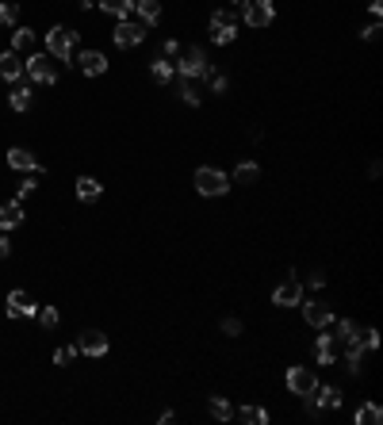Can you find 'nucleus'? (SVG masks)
<instances>
[{
    "label": "nucleus",
    "mask_w": 383,
    "mask_h": 425,
    "mask_svg": "<svg viewBox=\"0 0 383 425\" xmlns=\"http://www.w3.org/2000/svg\"><path fill=\"white\" fill-rule=\"evenodd\" d=\"M176 73L192 77V81H207V77L215 73V66L207 62V50H203V46H188V50L180 54V62H176Z\"/></svg>",
    "instance_id": "nucleus-1"
},
{
    "label": "nucleus",
    "mask_w": 383,
    "mask_h": 425,
    "mask_svg": "<svg viewBox=\"0 0 383 425\" xmlns=\"http://www.w3.org/2000/svg\"><path fill=\"white\" fill-rule=\"evenodd\" d=\"M46 54H50L54 62H69L77 54V31H69V27H50V31H46Z\"/></svg>",
    "instance_id": "nucleus-2"
},
{
    "label": "nucleus",
    "mask_w": 383,
    "mask_h": 425,
    "mask_svg": "<svg viewBox=\"0 0 383 425\" xmlns=\"http://www.w3.org/2000/svg\"><path fill=\"white\" fill-rule=\"evenodd\" d=\"M192 180H196V192L200 196H226L230 192V176L223 173V169H196V176H192Z\"/></svg>",
    "instance_id": "nucleus-3"
},
{
    "label": "nucleus",
    "mask_w": 383,
    "mask_h": 425,
    "mask_svg": "<svg viewBox=\"0 0 383 425\" xmlns=\"http://www.w3.org/2000/svg\"><path fill=\"white\" fill-rule=\"evenodd\" d=\"M283 379H288V391H292V395H299V399H307V395L318 387V375H315V368H303V364H292V368H288V375H283Z\"/></svg>",
    "instance_id": "nucleus-4"
},
{
    "label": "nucleus",
    "mask_w": 383,
    "mask_h": 425,
    "mask_svg": "<svg viewBox=\"0 0 383 425\" xmlns=\"http://www.w3.org/2000/svg\"><path fill=\"white\" fill-rule=\"evenodd\" d=\"M24 69H27V77L39 81V84H54V81H58V66H54L50 54H31V58L24 62Z\"/></svg>",
    "instance_id": "nucleus-5"
},
{
    "label": "nucleus",
    "mask_w": 383,
    "mask_h": 425,
    "mask_svg": "<svg viewBox=\"0 0 383 425\" xmlns=\"http://www.w3.org/2000/svg\"><path fill=\"white\" fill-rule=\"evenodd\" d=\"M119 50H134L138 42H146V23H131V19H119L115 31H111Z\"/></svg>",
    "instance_id": "nucleus-6"
},
{
    "label": "nucleus",
    "mask_w": 383,
    "mask_h": 425,
    "mask_svg": "<svg viewBox=\"0 0 383 425\" xmlns=\"http://www.w3.org/2000/svg\"><path fill=\"white\" fill-rule=\"evenodd\" d=\"M303 318H307L310 330H330L333 322V307L326 299H307L303 303Z\"/></svg>",
    "instance_id": "nucleus-7"
},
{
    "label": "nucleus",
    "mask_w": 383,
    "mask_h": 425,
    "mask_svg": "<svg viewBox=\"0 0 383 425\" xmlns=\"http://www.w3.org/2000/svg\"><path fill=\"white\" fill-rule=\"evenodd\" d=\"M242 19H245L250 27H268V23L276 19V4H272V0H245Z\"/></svg>",
    "instance_id": "nucleus-8"
},
{
    "label": "nucleus",
    "mask_w": 383,
    "mask_h": 425,
    "mask_svg": "<svg viewBox=\"0 0 383 425\" xmlns=\"http://www.w3.org/2000/svg\"><path fill=\"white\" fill-rule=\"evenodd\" d=\"M77 352H84V357H108V337L100 330H84L77 337Z\"/></svg>",
    "instance_id": "nucleus-9"
},
{
    "label": "nucleus",
    "mask_w": 383,
    "mask_h": 425,
    "mask_svg": "<svg viewBox=\"0 0 383 425\" xmlns=\"http://www.w3.org/2000/svg\"><path fill=\"white\" fill-rule=\"evenodd\" d=\"M272 303H276V307H299V303H303V283H299V276H295V280H283L280 287L272 292Z\"/></svg>",
    "instance_id": "nucleus-10"
},
{
    "label": "nucleus",
    "mask_w": 383,
    "mask_h": 425,
    "mask_svg": "<svg viewBox=\"0 0 383 425\" xmlns=\"http://www.w3.org/2000/svg\"><path fill=\"white\" fill-rule=\"evenodd\" d=\"M307 399L315 402L318 410H337V406L345 402V395H342V387H322V384H318L315 391L307 395Z\"/></svg>",
    "instance_id": "nucleus-11"
},
{
    "label": "nucleus",
    "mask_w": 383,
    "mask_h": 425,
    "mask_svg": "<svg viewBox=\"0 0 383 425\" xmlns=\"http://www.w3.org/2000/svg\"><path fill=\"white\" fill-rule=\"evenodd\" d=\"M35 314H39V307H35V299L27 292L8 295V318H35Z\"/></svg>",
    "instance_id": "nucleus-12"
},
{
    "label": "nucleus",
    "mask_w": 383,
    "mask_h": 425,
    "mask_svg": "<svg viewBox=\"0 0 383 425\" xmlns=\"http://www.w3.org/2000/svg\"><path fill=\"white\" fill-rule=\"evenodd\" d=\"M8 165L16 169V173H42V165L35 161V153L24 150V146H12L8 150Z\"/></svg>",
    "instance_id": "nucleus-13"
},
{
    "label": "nucleus",
    "mask_w": 383,
    "mask_h": 425,
    "mask_svg": "<svg viewBox=\"0 0 383 425\" xmlns=\"http://www.w3.org/2000/svg\"><path fill=\"white\" fill-rule=\"evenodd\" d=\"M77 66H81L84 77H104L108 73V58H104L100 50H84L81 58H77Z\"/></svg>",
    "instance_id": "nucleus-14"
},
{
    "label": "nucleus",
    "mask_w": 383,
    "mask_h": 425,
    "mask_svg": "<svg viewBox=\"0 0 383 425\" xmlns=\"http://www.w3.org/2000/svg\"><path fill=\"white\" fill-rule=\"evenodd\" d=\"M24 77V58L16 50H0V81H19Z\"/></svg>",
    "instance_id": "nucleus-15"
},
{
    "label": "nucleus",
    "mask_w": 383,
    "mask_h": 425,
    "mask_svg": "<svg viewBox=\"0 0 383 425\" xmlns=\"http://www.w3.org/2000/svg\"><path fill=\"white\" fill-rule=\"evenodd\" d=\"M19 223H24V200L0 203V230H16Z\"/></svg>",
    "instance_id": "nucleus-16"
},
{
    "label": "nucleus",
    "mask_w": 383,
    "mask_h": 425,
    "mask_svg": "<svg viewBox=\"0 0 383 425\" xmlns=\"http://www.w3.org/2000/svg\"><path fill=\"white\" fill-rule=\"evenodd\" d=\"M360 334V325L357 322H353V318H342V322H337V318H333V322H330V337H333V341H353V337H357Z\"/></svg>",
    "instance_id": "nucleus-17"
},
{
    "label": "nucleus",
    "mask_w": 383,
    "mask_h": 425,
    "mask_svg": "<svg viewBox=\"0 0 383 425\" xmlns=\"http://www.w3.org/2000/svg\"><path fill=\"white\" fill-rule=\"evenodd\" d=\"M230 180L234 184H257L261 180V165H257V161H238Z\"/></svg>",
    "instance_id": "nucleus-18"
},
{
    "label": "nucleus",
    "mask_w": 383,
    "mask_h": 425,
    "mask_svg": "<svg viewBox=\"0 0 383 425\" xmlns=\"http://www.w3.org/2000/svg\"><path fill=\"white\" fill-rule=\"evenodd\" d=\"M176 92H180V100H184V104H192V108H200V104H203V88H200L196 81H192V77H180Z\"/></svg>",
    "instance_id": "nucleus-19"
},
{
    "label": "nucleus",
    "mask_w": 383,
    "mask_h": 425,
    "mask_svg": "<svg viewBox=\"0 0 383 425\" xmlns=\"http://www.w3.org/2000/svg\"><path fill=\"white\" fill-rule=\"evenodd\" d=\"M100 192H104V184L96 180V176H81V180H77V200L92 203V200H100Z\"/></svg>",
    "instance_id": "nucleus-20"
},
{
    "label": "nucleus",
    "mask_w": 383,
    "mask_h": 425,
    "mask_svg": "<svg viewBox=\"0 0 383 425\" xmlns=\"http://www.w3.org/2000/svg\"><path fill=\"white\" fill-rule=\"evenodd\" d=\"M134 12L142 16V23L153 27L161 19V0H134Z\"/></svg>",
    "instance_id": "nucleus-21"
},
{
    "label": "nucleus",
    "mask_w": 383,
    "mask_h": 425,
    "mask_svg": "<svg viewBox=\"0 0 383 425\" xmlns=\"http://www.w3.org/2000/svg\"><path fill=\"white\" fill-rule=\"evenodd\" d=\"M315 360H318L322 368H330L333 360H337V352H333V337H330V334H322V337L315 341Z\"/></svg>",
    "instance_id": "nucleus-22"
},
{
    "label": "nucleus",
    "mask_w": 383,
    "mask_h": 425,
    "mask_svg": "<svg viewBox=\"0 0 383 425\" xmlns=\"http://www.w3.org/2000/svg\"><path fill=\"white\" fill-rule=\"evenodd\" d=\"M150 77H153L158 84H169V81L176 77V66H173L169 58H153V62H150Z\"/></svg>",
    "instance_id": "nucleus-23"
},
{
    "label": "nucleus",
    "mask_w": 383,
    "mask_h": 425,
    "mask_svg": "<svg viewBox=\"0 0 383 425\" xmlns=\"http://www.w3.org/2000/svg\"><path fill=\"white\" fill-rule=\"evenodd\" d=\"M353 422L357 425H380L383 422V410H380V402H364V406L353 414Z\"/></svg>",
    "instance_id": "nucleus-24"
},
{
    "label": "nucleus",
    "mask_w": 383,
    "mask_h": 425,
    "mask_svg": "<svg viewBox=\"0 0 383 425\" xmlns=\"http://www.w3.org/2000/svg\"><path fill=\"white\" fill-rule=\"evenodd\" d=\"M31 46H35V31H31V27H12V50L24 54V50H31Z\"/></svg>",
    "instance_id": "nucleus-25"
},
{
    "label": "nucleus",
    "mask_w": 383,
    "mask_h": 425,
    "mask_svg": "<svg viewBox=\"0 0 383 425\" xmlns=\"http://www.w3.org/2000/svg\"><path fill=\"white\" fill-rule=\"evenodd\" d=\"M207 406H211V417H215V422H230V417H234V406L223 399V395H211Z\"/></svg>",
    "instance_id": "nucleus-26"
},
{
    "label": "nucleus",
    "mask_w": 383,
    "mask_h": 425,
    "mask_svg": "<svg viewBox=\"0 0 383 425\" xmlns=\"http://www.w3.org/2000/svg\"><path fill=\"white\" fill-rule=\"evenodd\" d=\"M100 8L108 12V16H115V19H127L134 12V0H100Z\"/></svg>",
    "instance_id": "nucleus-27"
},
{
    "label": "nucleus",
    "mask_w": 383,
    "mask_h": 425,
    "mask_svg": "<svg viewBox=\"0 0 383 425\" xmlns=\"http://www.w3.org/2000/svg\"><path fill=\"white\" fill-rule=\"evenodd\" d=\"M0 27H19V4H12V0H4L0 4Z\"/></svg>",
    "instance_id": "nucleus-28"
},
{
    "label": "nucleus",
    "mask_w": 383,
    "mask_h": 425,
    "mask_svg": "<svg viewBox=\"0 0 383 425\" xmlns=\"http://www.w3.org/2000/svg\"><path fill=\"white\" fill-rule=\"evenodd\" d=\"M8 104L16 111H27V108H31V88H27V84H16V88H12V96H8Z\"/></svg>",
    "instance_id": "nucleus-29"
},
{
    "label": "nucleus",
    "mask_w": 383,
    "mask_h": 425,
    "mask_svg": "<svg viewBox=\"0 0 383 425\" xmlns=\"http://www.w3.org/2000/svg\"><path fill=\"white\" fill-rule=\"evenodd\" d=\"M234 39H238V27H211V42L215 46H230Z\"/></svg>",
    "instance_id": "nucleus-30"
},
{
    "label": "nucleus",
    "mask_w": 383,
    "mask_h": 425,
    "mask_svg": "<svg viewBox=\"0 0 383 425\" xmlns=\"http://www.w3.org/2000/svg\"><path fill=\"white\" fill-rule=\"evenodd\" d=\"M238 417H242V422H250V425H265V422H268V410H261V406H242V410H238Z\"/></svg>",
    "instance_id": "nucleus-31"
},
{
    "label": "nucleus",
    "mask_w": 383,
    "mask_h": 425,
    "mask_svg": "<svg viewBox=\"0 0 383 425\" xmlns=\"http://www.w3.org/2000/svg\"><path fill=\"white\" fill-rule=\"evenodd\" d=\"M35 318H39V325H42V330H54V325L62 322L58 307H39V314H35Z\"/></svg>",
    "instance_id": "nucleus-32"
},
{
    "label": "nucleus",
    "mask_w": 383,
    "mask_h": 425,
    "mask_svg": "<svg viewBox=\"0 0 383 425\" xmlns=\"http://www.w3.org/2000/svg\"><path fill=\"white\" fill-rule=\"evenodd\" d=\"M211 27H238V12L215 8V12H211Z\"/></svg>",
    "instance_id": "nucleus-33"
},
{
    "label": "nucleus",
    "mask_w": 383,
    "mask_h": 425,
    "mask_svg": "<svg viewBox=\"0 0 383 425\" xmlns=\"http://www.w3.org/2000/svg\"><path fill=\"white\" fill-rule=\"evenodd\" d=\"M39 176H42V173H27L24 180H19V200H24V196H31L35 188H39Z\"/></svg>",
    "instance_id": "nucleus-34"
},
{
    "label": "nucleus",
    "mask_w": 383,
    "mask_h": 425,
    "mask_svg": "<svg viewBox=\"0 0 383 425\" xmlns=\"http://www.w3.org/2000/svg\"><path fill=\"white\" fill-rule=\"evenodd\" d=\"M226 88H230V77H226V73H211V92H215V96H223Z\"/></svg>",
    "instance_id": "nucleus-35"
},
{
    "label": "nucleus",
    "mask_w": 383,
    "mask_h": 425,
    "mask_svg": "<svg viewBox=\"0 0 383 425\" xmlns=\"http://www.w3.org/2000/svg\"><path fill=\"white\" fill-rule=\"evenodd\" d=\"M73 357H77V345H66V349H58V352H54V364H69Z\"/></svg>",
    "instance_id": "nucleus-36"
},
{
    "label": "nucleus",
    "mask_w": 383,
    "mask_h": 425,
    "mask_svg": "<svg viewBox=\"0 0 383 425\" xmlns=\"http://www.w3.org/2000/svg\"><path fill=\"white\" fill-rule=\"evenodd\" d=\"M223 334L226 337H238V334H242V322H238V318H223Z\"/></svg>",
    "instance_id": "nucleus-37"
},
{
    "label": "nucleus",
    "mask_w": 383,
    "mask_h": 425,
    "mask_svg": "<svg viewBox=\"0 0 383 425\" xmlns=\"http://www.w3.org/2000/svg\"><path fill=\"white\" fill-rule=\"evenodd\" d=\"M360 39H364V42L380 39V19H375V23H368V27H360Z\"/></svg>",
    "instance_id": "nucleus-38"
},
{
    "label": "nucleus",
    "mask_w": 383,
    "mask_h": 425,
    "mask_svg": "<svg viewBox=\"0 0 383 425\" xmlns=\"http://www.w3.org/2000/svg\"><path fill=\"white\" fill-rule=\"evenodd\" d=\"M360 341H364V345H368V349H375V345H380V334H375L372 325H368L364 334H360Z\"/></svg>",
    "instance_id": "nucleus-39"
},
{
    "label": "nucleus",
    "mask_w": 383,
    "mask_h": 425,
    "mask_svg": "<svg viewBox=\"0 0 383 425\" xmlns=\"http://www.w3.org/2000/svg\"><path fill=\"white\" fill-rule=\"evenodd\" d=\"M307 287H326V272H310L307 276Z\"/></svg>",
    "instance_id": "nucleus-40"
},
{
    "label": "nucleus",
    "mask_w": 383,
    "mask_h": 425,
    "mask_svg": "<svg viewBox=\"0 0 383 425\" xmlns=\"http://www.w3.org/2000/svg\"><path fill=\"white\" fill-rule=\"evenodd\" d=\"M161 54H165V58H173V54H180V46H176V39H165V46H161Z\"/></svg>",
    "instance_id": "nucleus-41"
},
{
    "label": "nucleus",
    "mask_w": 383,
    "mask_h": 425,
    "mask_svg": "<svg viewBox=\"0 0 383 425\" xmlns=\"http://www.w3.org/2000/svg\"><path fill=\"white\" fill-rule=\"evenodd\" d=\"M368 12H372V16L380 19V16H383V0H368Z\"/></svg>",
    "instance_id": "nucleus-42"
},
{
    "label": "nucleus",
    "mask_w": 383,
    "mask_h": 425,
    "mask_svg": "<svg viewBox=\"0 0 383 425\" xmlns=\"http://www.w3.org/2000/svg\"><path fill=\"white\" fill-rule=\"evenodd\" d=\"M8 253H12V242H8V238H0V261L8 257Z\"/></svg>",
    "instance_id": "nucleus-43"
},
{
    "label": "nucleus",
    "mask_w": 383,
    "mask_h": 425,
    "mask_svg": "<svg viewBox=\"0 0 383 425\" xmlns=\"http://www.w3.org/2000/svg\"><path fill=\"white\" fill-rule=\"evenodd\" d=\"M88 4H92V0H81V8H88Z\"/></svg>",
    "instance_id": "nucleus-44"
},
{
    "label": "nucleus",
    "mask_w": 383,
    "mask_h": 425,
    "mask_svg": "<svg viewBox=\"0 0 383 425\" xmlns=\"http://www.w3.org/2000/svg\"><path fill=\"white\" fill-rule=\"evenodd\" d=\"M230 4H245V0H230Z\"/></svg>",
    "instance_id": "nucleus-45"
}]
</instances>
